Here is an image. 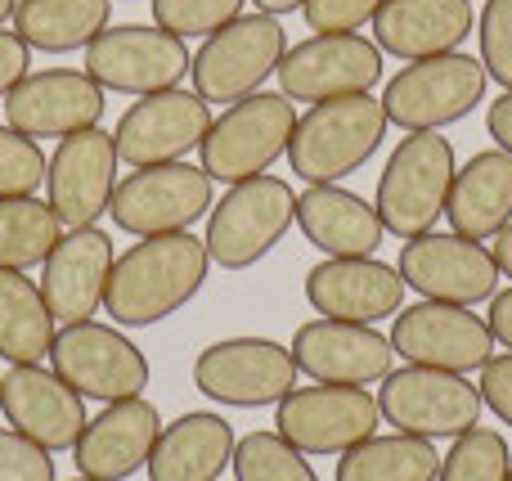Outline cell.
<instances>
[{"instance_id":"6da1fadb","label":"cell","mask_w":512,"mask_h":481,"mask_svg":"<svg viewBox=\"0 0 512 481\" xmlns=\"http://www.w3.org/2000/svg\"><path fill=\"white\" fill-rule=\"evenodd\" d=\"M207 243L198 234H153L140 239L113 261L104 288V311L117 329H149L176 315L207 284Z\"/></svg>"},{"instance_id":"7a4b0ae2","label":"cell","mask_w":512,"mask_h":481,"mask_svg":"<svg viewBox=\"0 0 512 481\" xmlns=\"http://www.w3.org/2000/svg\"><path fill=\"white\" fill-rule=\"evenodd\" d=\"M387 135V108L373 95H346L310 104L297 117V131L288 140V167L306 185H337L342 176L360 171L378 153Z\"/></svg>"},{"instance_id":"3957f363","label":"cell","mask_w":512,"mask_h":481,"mask_svg":"<svg viewBox=\"0 0 512 481\" xmlns=\"http://www.w3.org/2000/svg\"><path fill=\"white\" fill-rule=\"evenodd\" d=\"M454 185V149L436 131H409L391 149L387 171L378 180V216L382 230L396 239L432 234V225L445 216Z\"/></svg>"},{"instance_id":"277c9868","label":"cell","mask_w":512,"mask_h":481,"mask_svg":"<svg viewBox=\"0 0 512 481\" xmlns=\"http://www.w3.org/2000/svg\"><path fill=\"white\" fill-rule=\"evenodd\" d=\"M297 131V108L283 90H256V95L230 104L203 135V171L212 180L239 185V180L265 176L288 153V140Z\"/></svg>"},{"instance_id":"5b68a950","label":"cell","mask_w":512,"mask_h":481,"mask_svg":"<svg viewBox=\"0 0 512 481\" xmlns=\"http://www.w3.org/2000/svg\"><path fill=\"white\" fill-rule=\"evenodd\" d=\"M283 54H288V32L279 18L270 14H239L230 27L212 32L203 50L194 54L189 72H194V90L207 104H239L256 95L265 81L279 72Z\"/></svg>"},{"instance_id":"8992f818","label":"cell","mask_w":512,"mask_h":481,"mask_svg":"<svg viewBox=\"0 0 512 481\" xmlns=\"http://www.w3.org/2000/svg\"><path fill=\"white\" fill-rule=\"evenodd\" d=\"M297 221V194L279 176H252L230 185V194L207 212V257L225 270H248Z\"/></svg>"},{"instance_id":"52a82bcc","label":"cell","mask_w":512,"mask_h":481,"mask_svg":"<svg viewBox=\"0 0 512 481\" xmlns=\"http://www.w3.org/2000/svg\"><path fill=\"white\" fill-rule=\"evenodd\" d=\"M486 81V68L472 54H436V59L405 63L387 81L382 108H387V122L400 131H441L486 99Z\"/></svg>"},{"instance_id":"ba28073f","label":"cell","mask_w":512,"mask_h":481,"mask_svg":"<svg viewBox=\"0 0 512 481\" xmlns=\"http://www.w3.org/2000/svg\"><path fill=\"white\" fill-rule=\"evenodd\" d=\"M216 207L212 176L194 162H158V167H140L131 176L117 180L108 216L122 234L135 239H153V234H180L194 221H203Z\"/></svg>"},{"instance_id":"9c48e42d","label":"cell","mask_w":512,"mask_h":481,"mask_svg":"<svg viewBox=\"0 0 512 481\" xmlns=\"http://www.w3.org/2000/svg\"><path fill=\"white\" fill-rule=\"evenodd\" d=\"M50 369L81 401H131L149 387V360L117 324L81 320L54 333Z\"/></svg>"},{"instance_id":"30bf717a","label":"cell","mask_w":512,"mask_h":481,"mask_svg":"<svg viewBox=\"0 0 512 481\" xmlns=\"http://www.w3.org/2000/svg\"><path fill=\"white\" fill-rule=\"evenodd\" d=\"M481 387H472L463 374L450 369H423V365H405L391 369L382 378L378 392V410L382 419L396 432L409 437H463L468 428L481 423Z\"/></svg>"},{"instance_id":"8fae6325","label":"cell","mask_w":512,"mask_h":481,"mask_svg":"<svg viewBox=\"0 0 512 481\" xmlns=\"http://www.w3.org/2000/svg\"><path fill=\"white\" fill-rule=\"evenodd\" d=\"M189 45L171 36L167 27H144L122 23L104 27L95 41L86 45V72L104 90H122V95H158V90H176L189 77Z\"/></svg>"},{"instance_id":"7c38bea8","label":"cell","mask_w":512,"mask_h":481,"mask_svg":"<svg viewBox=\"0 0 512 481\" xmlns=\"http://www.w3.org/2000/svg\"><path fill=\"white\" fill-rule=\"evenodd\" d=\"M194 387L207 401L261 410V405H279L297 387V360L274 338H225L198 351Z\"/></svg>"},{"instance_id":"4fadbf2b","label":"cell","mask_w":512,"mask_h":481,"mask_svg":"<svg viewBox=\"0 0 512 481\" xmlns=\"http://www.w3.org/2000/svg\"><path fill=\"white\" fill-rule=\"evenodd\" d=\"M279 437L301 455H346L351 446L369 441L382 423L378 396L364 387H292L279 401Z\"/></svg>"},{"instance_id":"5bb4252c","label":"cell","mask_w":512,"mask_h":481,"mask_svg":"<svg viewBox=\"0 0 512 481\" xmlns=\"http://www.w3.org/2000/svg\"><path fill=\"white\" fill-rule=\"evenodd\" d=\"M212 104L198 90H158L144 95L117 117L113 144L117 158L131 171L158 167V162H180L189 149L203 144V135L212 131Z\"/></svg>"},{"instance_id":"9a60e30c","label":"cell","mask_w":512,"mask_h":481,"mask_svg":"<svg viewBox=\"0 0 512 481\" xmlns=\"http://www.w3.org/2000/svg\"><path fill=\"white\" fill-rule=\"evenodd\" d=\"M382 81V50L378 41H364L360 32H315L292 45L279 63V90L288 99H346L369 95Z\"/></svg>"},{"instance_id":"2e32d148","label":"cell","mask_w":512,"mask_h":481,"mask_svg":"<svg viewBox=\"0 0 512 481\" xmlns=\"http://www.w3.org/2000/svg\"><path fill=\"white\" fill-rule=\"evenodd\" d=\"M405 288H418L423 302H450V306H477L495 297L499 266L495 252L463 234H418L400 248L396 261Z\"/></svg>"},{"instance_id":"e0dca14e","label":"cell","mask_w":512,"mask_h":481,"mask_svg":"<svg viewBox=\"0 0 512 481\" xmlns=\"http://www.w3.org/2000/svg\"><path fill=\"white\" fill-rule=\"evenodd\" d=\"M391 347L405 356L409 365L423 369H450V374H468V369H486L495 360V333L481 315L468 306L450 302H418L396 315L391 324Z\"/></svg>"},{"instance_id":"ac0fdd59","label":"cell","mask_w":512,"mask_h":481,"mask_svg":"<svg viewBox=\"0 0 512 481\" xmlns=\"http://www.w3.org/2000/svg\"><path fill=\"white\" fill-rule=\"evenodd\" d=\"M117 144L113 131H77L63 135L50 153V167H45V189H50V207L63 221V230H81V225H95L108 212L117 189Z\"/></svg>"},{"instance_id":"d6986e66","label":"cell","mask_w":512,"mask_h":481,"mask_svg":"<svg viewBox=\"0 0 512 481\" xmlns=\"http://www.w3.org/2000/svg\"><path fill=\"white\" fill-rule=\"evenodd\" d=\"M292 360L297 374L310 383L328 387H369L391 374V338H382L373 324H351V320H310L292 333Z\"/></svg>"},{"instance_id":"ffe728a7","label":"cell","mask_w":512,"mask_h":481,"mask_svg":"<svg viewBox=\"0 0 512 481\" xmlns=\"http://www.w3.org/2000/svg\"><path fill=\"white\" fill-rule=\"evenodd\" d=\"M104 117V86L86 68H45L27 72L5 95V122L32 140H63L99 126Z\"/></svg>"},{"instance_id":"44dd1931","label":"cell","mask_w":512,"mask_h":481,"mask_svg":"<svg viewBox=\"0 0 512 481\" xmlns=\"http://www.w3.org/2000/svg\"><path fill=\"white\" fill-rule=\"evenodd\" d=\"M0 410L14 432L50 455L72 450L90 423L86 401L45 365H9V374H0Z\"/></svg>"},{"instance_id":"7402d4cb","label":"cell","mask_w":512,"mask_h":481,"mask_svg":"<svg viewBox=\"0 0 512 481\" xmlns=\"http://www.w3.org/2000/svg\"><path fill=\"white\" fill-rule=\"evenodd\" d=\"M113 239L99 225H81V230H63L54 252L41 266V297L50 306L54 324H81L104 306V288L113 275Z\"/></svg>"},{"instance_id":"603a6c76","label":"cell","mask_w":512,"mask_h":481,"mask_svg":"<svg viewBox=\"0 0 512 481\" xmlns=\"http://www.w3.org/2000/svg\"><path fill=\"white\" fill-rule=\"evenodd\" d=\"M162 437L158 405L131 396V401H113L86 423L81 441L72 446L77 455V477L90 481H126L140 468H149V455Z\"/></svg>"},{"instance_id":"cb8c5ba5","label":"cell","mask_w":512,"mask_h":481,"mask_svg":"<svg viewBox=\"0 0 512 481\" xmlns=\"http://www.w3.org/2000/svg\"><path fill=\"white\" fill-rule=\"evenodd\" d=\"M306 302L324 320L373 324L396 315L405 302V279L396 266L373 257H328L306 275Z\"/></svg>"},{"instance_id":"d4e9b609","label":"cell","mask_w":512,"mask_h":481,"mask_svg":"<svg viewBox=\"0 0 512 481\" xmlns=\"http://www.w3.org/2000/svg\"><path fill=\"white\" fill-rule=\"evenodd\" d=\"M472 23L477 14L468 0H382V9L373 14V36L391 59L418 63L454 54L468 41Z\"/></svg>"},{"instance_id":"484cf974","label":"cell","mask_w":512,"mask_h":481,"mask_svg":"<svg viewBox=\"0 0 512 481\" xmlns=\"http://www.w3.org/2000/svg\"><path fill=\"white\" fill-rule=\"evenodd\" d=\"M297 225L328 257H373L382 243V216L360 194L337 185H310L297 198Z\"/></svg>"},{"instance_id":"4316f807","label":"cell","mask_w":512,"mask_h":481,"mask_svg":"<svg viewBox=\"0 0 512 481\" xmlns=\"http://www.w3.org/2000/svg\"><path fill=\"white\" fill-rule=\"evenodd\" d=\"M234 459V428L212 410L180 414L167 423L149 455L153 481H216Z\"/></svg>"},{"instance_id":"83f0119b","label":"cell","mask_w":512,"mask_h":481,"mask_svg":"<svg viewBox=\"0 0 512 481\" xmlns=\"http://www.w3.org/2000/svg\"><path fill=\"white\" fill-rule=\"evenodd\" d=\"M454 234L463 239H495L512 221V153L486 149L454 171L450 203H445Z\"/></svg>"},{"instance_id":"f1b7e54d","label":"cell","mask_w":512,"mask_h":481,"mask_svg":"<svg viewBox=\"0 0 512 481\" xmlns=\"http://www.w3.org/2000/svg\"><path fill=\"white\" fill-rule=\"evenodd\" d=\"M113 27V0H18L14 32L27 50L72 54Z\"/></svg>"},{"instance_id":"f546056e","label":"cell","mask_w":512,"mask_h":481,"mask_svg":"<svg viewBox=\"0 0 512 481\" xmlns=\"http://www.w3.org/2000/svg\"><path fill=\"white\" fill-rule=\"evenodd\" d=\"M54 315L41 284L23 270H0V356L9 365H41L54 347Z\"/></svg>"},{"instance_id":"4dcf8cb0","label":"cell","mask_w":512,"mask_h":481,"mask_svg":"<svg viewBox=\"0 0 512 481\" xmlns=\"http://www.w3.org/2000/svg\"><path fill=\"white\" fill-rule=\"evenodd\" d=\"M441 473V455L432 441L396 432V437H378L351 446L337 459V481H436Z\"/></svg>"},{"instance_id":"1f68e13d","label":"cell","mask_w":512,"mask_h":481,"mask_svg":"<svg viewBox=\"0 0 512 481\" xmlns=\"http://www.w3.org/2000/svg\"><path fill=\"white\" fill-rule=\"evenodd\" d=\"M63 239V221L41 198H0V270L45 266L54 243Z\"/></svg>"},{"instance_id":"d6a6232c","label":"cell","mask_w":512,"mask_h":481,"mask_svg":"<svg viewBox=\"0 0 512 481\" xmlns=\"http://www.w3.org/2000/svg\"><path fill=\"white\" fill-rule=\"evenodd\" d=\"M230 464L239 481H319L310 459L279 432H248L243 441H234Z\"/></svg>"},{"instance_id":"836d02e7","label":"cell","mask_w":512,"mask_h":481,"mask_svg":"<svg viewBox=\"0 0 512 481\" xmlns=\"http://www.w3.org/2000/svg\"><path fill=\"white\" fill-rule=\"evenodd\" d=\"M512 455L508 441L495 428H468L454 437V450L441 455V473L436 481H508Z\"/></svg>"},{"instance_id":"e575fe53","label":"cell","mask_w":512,"mask_h":481,"mask_svg":"<svg viewBox=\"0 0 512 481\" xmlns=\"http://www.w3.org/2000/svg\"><path fill=\"white\" fill-rule=\"evenodd\" d=\"M45 167L50 158L32 135L0 126V198H32L45 185Z\"/></svg>"},{"instance_id":"d590c367","label":"cell","mask_w":512,"mask_h":481,"mask_svg":"<svg viewBox=\"0 0 512 481\" xmlns=\"http://www.w3.org/2000/svg\"><path fill=\"white\" fill-rule=\"evenodd\" d=\"M243 14V0H153V23L171 36H212Z\"/></svg>"},{"instance_id":"8d00e7d4","label":"cell","mask_w":512,"mask_h":481,"mask_svg":"<svg viewBox=\"0 0 512 481\" xmlns=\"http://www.w3.org/2000/svg\"><path fill=\"white\" fill-rule=\"evenodd\" d=\"M481 68L512 90V0H486L481 9Z\"/></svg>"},{"instance_id":"74e56055","label":"cell","mask_w":512,"mask_h":481,"mask_svg":"<svg viewBox=\"0 0 512 481\" xmlns=\"http://www.w3.org/2000/svg\"><path fill=\"white\" fill-rule=\"evenodd\" d=\"M0 481H54V459L23 432L0 428Z\"/></svg>"},{"instance_id":"f35d334b","label":"cell","mask_w":512,"mask_h":481,"mask_svg":"<svg viewBox=\"0 0 512 481\" xmlns=\"http://www.w3.org/2000/svg\"><path fill=\"white\" fill-rule=\"evenodd\" d=\"M378 9L382 0H306L301 14L315 32H360L364 23H373Z\"/></svg>"},{"instance_id":"ab89813d","label":"cell","mask_w":512,"mask_h":481,"mask_svg":"<svg viewBox=\"0 0 512 481\" xmlns=\"http://www.w3.org/2000/svg\"><path fill=\"white\" fill-rule=\"evenodd\" d=\"M481 401L495 410V419H504L512 428V351L508 356H495L486 369H481Z\"/></svg>"},{"instance_id":"60d3db41","label":"cell","mask_w":512,"mask_h":481,"mask_svg":"<svg viewBox=\"0 0 512 481\" xmlns=\"http://www.w3.org/2000/svg\"><path fill=\"white\" fill-rule=\"evenodd\" d=\"M27 63H32V50H27L23 41H18L14 27H0V104H5V95L18 86V81L27 77Z\"/></svg>"},{"instance_id":"b9f144b4","label":"cell","mask_w":512,"mask_h":481,"mask_svg":"<svg viewBox=\"0 0 512 481\" xmlns=\"http://www.w3.org/2000/svg\"><path fill=\"white\" fill-rule=\"evenodd\" d=\"M486 131L495 135V149L512 153V90H508L504 99H495V104H490V113H486Z\"/></svg>"},{"instance_id":"7bdbcfd3","label":"cell","mask_w":512,"mask_h":481,"mask_svg":"<svg viewBox=\"0 0 512 481\" xmlns=\"http://www.w3.org/2000/svg\"><path fill=\"white\" fill-rule=\"evenodd\" d=\"M486 324H490V333H495L499 347L512 351V288H508V293L490 297V320Z\"/></svg>"},{"instance_id":"ee69618b","label":"cell","mask_w":512,"mask_h":481,"mask_svg":"<svg viewBox=\"0 0 512 481\" xmlns=\"http://www.w3.org/2000/svg\"><path fill=\"white\" fill-rule=\"evenodd\" d=\"M490 252H495V266H499V275H508V279H512V221H508L504 230L495 234V248H490Z\"/></svg>"},{"instance_id":"f6af8a7d","label":"cell","mask_w":512,"mask_h":481,"mask_svg":"<svg viewBox=\"0 0 512 481\" xmlns=\"http://www.w3.org/2000/svg\"><path fill=\"white\" fill-rule=\"evenodd\" d=\"M261 14H270V18H279V14H292V9H301L306 0H252Z\"/></svg>"},{"instance_id":"bcb514c9","label":"cell","mask_w":512,"mask_h":481,"mask_svg":"<svg viewBox=\"0 0 512 481\" xmlns=\"http://www.w3.org/2000/svg\"><path fill=\"white\" fill-rule=\"evenodd\" d=\"M14 9H18V0H0V27L14 18Z\"/></svg>"},{"instance_id":"7dc6e473","label":"cell","mask_w":512,"mask_h":481,"mask_svg":"<svg viewBox=\"0 0 512 481\" xmlns=\"http://www.w3.org/2000/svg\"><path fill=\"white\" fill-rule=\"evenodd\" d=\"M72 481H90V477H72Z\"/></svg>"},{"instance_id":"c3c4849f","label":"cell","mask_w":512,"mask_h":481,"mask_svg":"<svg viewBox=\"0 0 512 481\" xmlns=\"http://www.w3.org/2000/svg\"><path fill=\"white\" fill-rule=\"evenodd\" d=\"M508 481H512V473H508Z\"/></svg>"}]
</instances>
